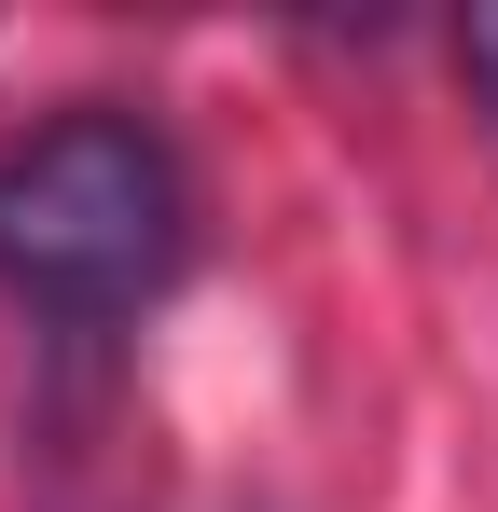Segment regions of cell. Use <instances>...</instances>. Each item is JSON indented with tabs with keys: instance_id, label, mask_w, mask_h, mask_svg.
Masks as SVG:
<instances>
[{
	"instance_id": "6da1fadb",
	"label": "cell",
	"mask_w": 498,
	"mask_h": 512,
	"mask_svg": "<svg viewBox=\"0 0 498 512\" xmlns=\"http://www.w3.org/2000/svg\"><path fill=\"white\" fill-rule=\"evenodd\" d=\"M194 250V180L139 111L83 97L0 153V291L42 319H139Z\"/></svg>"
},
{
	"instance_id": "7a4b0ae2",
	"label": "cell",
	"mask_w": 498,
	"mask_h": 512,
	"mask_svg": "<svg viewBox=\"0 0 498 512\" xmlns=\"http://www.w3.org/2000/svg\"><path fill=\"white\" fill-rule=\"evenodd\" d=\"M471 84L498 97V14H471Z\"/></svg>"
}]
</instances>
